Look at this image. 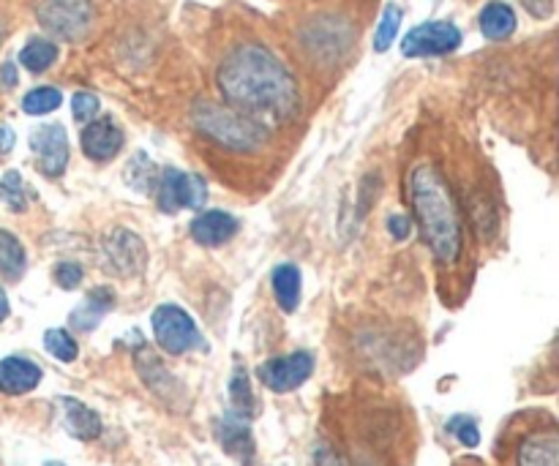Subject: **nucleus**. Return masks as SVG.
<instances>
[{
  "label": "nucleus",
  "mask_w": 559,
  "mask_h": 466,
  "mask_svg": "<svg viewBox=\"0 0 559 466\" xmlns=\"http://www.w3.org/2000/svg\"><path fill=\"white\" fill-rule=\"evenodd\" d=\"M218 91L227 107L260 123H289L300 112L298 82L287 65L260 44H240L222 60Z\"/></svg>",
  "instance_id": "1"
},
{
  "label": "nucleus",
  "mask_w": 559,
  "mask_h": 466,
  "mask_svg": "<svg viewBox=\"0 0 559 466\" xmlns=\"http://www.w3.org/2000/svg\"><path fill=\"white\" fill-rule=\"evenodd\" d=\"M409 202L435 260L445 267L456 265L464 251L462 211L445 175L435 164H418L409 172Z\"/></svg>",
  "instance_id": "2"
},
{
  "label": "nucleus",
  "mask_w": 559,
  "mask_h": 466,
  "mask_svg": "<svg viewBox=\"0 0 559 466\" xmlns=\"http://www.w3.org/2000/svg\"><path fill=\"white\" fill-rule=\"evenodd\" d=\"M191 120L200 134L235 153H257L271 136V129L265 123L227 107V104H197Z\"/></svg>",
  "instance_id": "3"
},
{
  "label": "nucleus",
  "mask_w": 559,
  "mask_h": 466,
  "mask_svg": "<svg viewBox=\"0 0 559 466\" xmlns=\"http://www.w3.org/2000/svg\"><path fill=\"white\" fill-rule=\"evenodd\" d=\"M93 3L91 0H41L36 9L38 22L47 27L52 36L76 41L85 36L93 25Z\"/></svg>",
  "instance_id": "4"
},
{
  "label": "nucleus",
  "mask_w": 559,
  "mask_h": 466,
  "mask_svg": "<svg viewBox=\"0 0 559 466\" xmlns=\"http://www.w3.org/2000/svg\"><path fill=\"white\" fill-rule=\"evenodd\" d=\"M153 336H156V344L167 355H183L189 349L200 347V331H197L194 320L186 314L180 306L164 303L153 311Z\"/></svg>",
  "instance_id": "5"
},
{
  "label": "nucleus",
  "mask_w": 559,
  "mask_h": 466,
  "mask_svg": "<svg viewBox=\"0 0 559 466\" xmlns=\"http://www.w3.org/2000/svg\"><path fill=\"white\" fill-rule=\"evenodd\" d=\"M158 205L167 213L197 211L205 205L207 186L200 175L180 172V169H164L156 180Z\"/></svg>",
  "instance_id": "6"
},
{
  "label": "nucleus",
  "mask_w": 559,
  "mask_h": 466,
  "mask_svg": "<svg viewBox=\"0 0 559 466\" xmlns=\"http://www.w3.org/2000/svg\"><path fill=\"white\" fill-rule=\"evenodd\" d=\"M462 44V31L453 22H424L413 27L404 36L402 52L404 58H435V55H448Z\"/></svg>",
  "instance_id": "7"
},
{
  "label": "nucleus",
  "mask_w": 559,
  "mask_h": 466,
  "mask_svg": "<svg viewBox=\"0 0 559 466\" xmlns=\"http://www.w3.org/2000/svg\"><path fill=\"white\" fill-rule=\"evenodd\" d=\"M314 371V358L309 353H293L287 358H273L260 366L257 377L273 393H289L304 385Z\"/></svg>",
  "instance_id": "8"
},
{
  "label": "nucleus",
  "mask_w": 559,
  "mask_h": 466,
  "mask_svg": "<svg viewBox=\"0 0 559 466\" xmlns=\"http://www.w3.org/2000/svg\"><path fill=\"white\" fill-rule=\"evenodd\" d=\"M31 147L36 153V164L47 178H60L69 167V136L60 123H47L33 131Z\"/></svg>",
  "instance_id": "9"
},
{
  "label": "nucleus",
  "mask_w": 559,
  "mask_h": 466,
  "mask_svg": "<svg viewBox=\"0 0 559 466\" xmlns=\"http://www.w3.org/2000/svg\"><path fill=\"white\" fill-rule=\"evenodd\" d=\"M306 49L314 55L317 60H338L347 52L353 33H349L347 22L336 20V16H322V20L311 22L304 33Z\"/></svg>",
  "instance_id": "10"
},
{
  "label": "nucleus",
  "mask_w": 559,
  "mask_h": 466,
  "mask_svg": "<svg viewBox=\"0 0 559 466\" xmlns=\"http://www.w3.org/2000/svg\"><path fill=\"white\" fill-rule=\"evenodd\" d=\"M104 251H107L109 265H112V271L118 273V276H136V273H142V267H145L147 262L145 243H142L140 235H134L131 229H115V232L109 235Z\"/></svg>",
  "instance_id": "11"
},
{
  "label": "nucleus",
  "mask_w": 559,
  "mask_h": 466,
  "mask_svg": "<svg viewBox=\"0 0 559 466\" xmlns=\"http://www.w3.org/2000/svg\"><path fill=\"white\" fill-rule=\"evenodd\" d=\"M123 147V129L112 118H93L82 131V151L93 162H109Z\"/></svg>",
  "instance_id": "12"
},
{
  "label": "nucleus",
  "mask_w": 559,
  "mask_h": 466,
  "mask_svg": "<svg viewBox=\"0 0 559 466\" xmlns=\"http://www.w3.org/2000/svg\"><path fill=\"white\" fill-rule=\"evenodd\" d=\"M516 462L519 466H559V434L555 426H546V429L524 437Z\"/></svg>",
  "instance_id": "13"
},
{
  "label": "nucleus",
  "mask_w": 559,
  "mask_h": 466,
  "mask_svg": "<svg viewBox=\"0 0 559 466\" xmlns=\"http://www.w3.org/2000/svg\"><path fill=\"white\" fill-rule=\"evenodd\" d=\"M41 382V369L33 360L5 358L0 360V391L5 396H22L31 393Z\"/></svg>",
  "instance_id": "14"
},
{
  "label": "nucleus",
  "mask_w": 559,
  "mask_h": 466,
  "mask_svg": "<svg viewBox=\"0 0 559 466\" xmlns=\"http://www.w3.org/2000/svg\"><path fill=\"white\" fill-rule=\"evenodd\" d=\"M238 232V222L224 211H207L191 222V238L200 246H222Z\"/></svg>",
  "instance_id": "15"
},
{
  "label": "nucleus",
  "mask_w": 559,
  "mask_h": 466,
  "mask_svg": "<svg viewBox=\"0 0 559 466\" xmlns=\"http://www.w3.org/2000/svg\"><path fill=\"white\" fill-rule=\"evenodd\" d=\"M60 407H63V426L71 437L91 442L102 434V418L91 407L76 398H60Z\"/></svg>",
  "instance_id": "16"
},
{
  "label": "nucleus",
  "mask_w": 559,
  "mask_h": 466,
  "mask_svg": "<svg viewBox=\"0 0 559 466\" xmlns=\"http://www.w3.org/2000/svg\"><path fill=\"white\" fill-rule=\"evenodd\" d=\"M218 440H222L224 451L233 453L243 464H249L251 456H254V440H251L249 420L246 418H238V415L224 418L222 426H218Z\"/></svg>",
  "instance_id": "17"
},
{
  "label": "nucleus",
  "mask_w": 559,
  "mask_h": 466,
  "mask_svg": "<svg viewBox=\"0 0 559 466\" xmlns=\"http://www.w3.org/2000/svg\"><path fill=\"white\" fill-rule=\"evenodd\" d=\"M112 306H115V295L109 292V289H104V287L93 289V292L85 298V303L76 306L74 314H71V327H76V331H82V333L93 331V327L102 322V316L107 314Z\"/></svg>",
  "instance_id": "18"
},
{
  "label": "nucleus",
  "mask_w": 559,
  "mask_h": 466,
  "mask_svg": "<svg viewBox=\"0 0 559 466\" xmlns=\"http://www.w3.org/2000/svg\"><path fill=\"white\" fill-rule=\"evenodd\" d=\"M513 31H516V11L508 3L495 0V3H489L480 11V33H484L486 38L502 41V38L511 36Z\"/></svg>",
  "instance_id": "19"
},
{
  "label": "nucleus",
  "mask_w": 559,
  "mask_h": 466,
  "mask_svg": "<svg viewBox=\"0 0 559 466\" xmlns=\"http://www.w3.org/2000/svg\"><path fill=\"white\" fill-rule=\"evenodd\" d=\"M273 295L287 314H293L300 303V271L295 265H282L273 271Z\"/></svg>",
  "instance_id": "20"
},
{
  "label": "nucleus",
  "mask_w": 559,
  "mask_h": 466,
  "mask_svg": "<svg viewBox=\"0 0 559 466\" xmlns=\"http://www.w3.org/2000/svg\"><path fill=\"white\" fill-rule=\"evenodd\" d=\"M25 249L11 232L0 229V273L5 282H20L25 273Z\"/></svg>",
  "instance_id": "21"
},
{
  "label": "nucleus",
  "mask_w": 559,
  "mask_h": 466,
  "mask_svg": "<svg viewBox=\"0 0 559 466\" xmlns=\"http://www.w3.org/2000/svg\"><path fill=\"white\" fill-rule=\"evenodd\" d=\"M55 60H58V44L49 41V38H31L20 52V63L33 74L47 71Z\"/></svg>",
  "instance_id": "22"
},
{
  "label": "nucleus",
  "mask_w": 559,
  "mask_h": 466,
  "mask_svg": "<svg viewBox=\"0 0 559 466\" xmlns=\"http://www.w3.org/2000/svg\"><path fill=\"white\" fill-rule=\"evenodd\" d=\"M229 402H233V415L249 420L254 415V393H251L249 377L243 369H235L233 380H229Z\"/></svg>",
  "instance_id": "23"
},
{
  "label": "nucleus",
  "mask_w": 559,
  "mask_h": 466,
  "mask_svg": "<svg viewBox=\"0 0 559 466\" xmlns=\"http://www.w3.org/2000/svg\"><path fill=\"white\" fill-rule=\"evenodd\" d=\"M399 27H402V9H399L396 3L385 5V11H382L380 16V25H377L374 33L377 52H388V49H391V44L396 41L399 36Z\"/></svg>",
  "instance_id": "24"
},
{
  "label": "nucleus",
  "mask_w": 559,
  "mask_h": 466,
  "mask_svg": "<svg viewBox=\"0 0 559 466\" xmlns=\"http://www.w3.org/2000/svg\"><path fill=\"white\" fill-rule=\"evenodd\" d=\"M63 104V96H60L58 87H33L31 93H25L22 98V109L27 115H49Z\"/></svg>",
  "instance_id": "25"
},
{
  "label": "nucleus",
  "mask_w": 559,
  "mask_h": 466,
  "mask_svg": "<svg viewBox=\"0 0 559 466\" xmlns=\"http://www.w3.org/2000/svg\"><path fill=\"white\" fill-rule=\"evenodd\" d=\"M0 202H3L9 211L22 213L27 207V189L25 180H22L20 172H5L0 178Z\"/></svg>",
  "instance_id": "26"
},
{
  "label": "nucleus",
  "mask_w": 559,
  "mask_h": 466,
  "mask_svg": "<svg viewBox=\"0 0 559 466\" xmlns=\"http://www.w3.org/2000/svg\"><path fill=\"white\" fill-rule=\"evenodd\" d=\"M126 178H129V186L136 191H151L156 189V180H158V169L156 164L151 162L147 156H134V162L129 164L126 169Z\"/></svg>",
  "instance_id": "27"
},
{
  "label": "nucleus",
  "mask_w": 559,
  "mask_h": 466,
  "mask_svg": "<svg viewBox=\"0 0 559 466\" xmlns=\"http://www.w3.org/2000/svg\"><path fill=\"white\" fill-rule=\"evenodd\" d=\"M44 347H47V353L52 358L63 360V363H71L76 358V342L69 333L60 331V327H52V331L44 333Z\"/></svg>",
  "instance_id": "28"
},
{
  "label": "nucleus",
  "mask_w": 559,
  "mask_h": 466,
  "mask_svg": "<svg viewBox=\"0 0 559 466\" xmlns=\"http://www.w3.org/2000/svg\"><path fill=\"white\" fill-rule=\"evenodd\" d=\"M71 109H74L76 123H91L93 118H98L102 101L91 91H76L74 98H71Z\"/></svg>",
  "instance_id": "29"
},
{
  "label": "nucleus",
  "mask_w": 559,
  "mask_h": 466,
  "mask_svg": "<svg viewBox=\"0 0 559 466\" xmlns=\"http://www.w3.org/2000/svg\"><path fill=\"white\" fill-rule=\"evenodd\" d=\"M448 431H451V434H456L459 442H462V445H467V447H475L480 442L478 426L473 423V418H464V415L453 418L451 423H448Z\"/></svg>",
  "instance_id": "30"
},
{
  "label": "nucleus",
  "mask_w": 559,
  "mask_h": 466,
  "mask_svg": "<svg viewBox=\"0 0 559 466\" xmlns=\"http://www.w3.org/2000/svg\"><path fill=\"white\" fill-rule=\"evenodd\" d=\"M55 282L63 289H76L82 282V267L74 265V262H60V265L55 267Z\"/></svg>",
  "instance_id": "31"
},
{
  "label": "nucleus",
  "mask_w": 559,
  "mask_h": 466,
  "mask_svg": "<svg viewBox=\"0 0 559 466\" xmlns=\"http://www.w3.org/2000/svg\"><path fill=\"white\" fill-rule=\"evenodd\" d=\"M311 466H344L342 458L331 451L328 445L314 447V456H311Z\"/></svg>",
  "instance_id": "32"
},
{
  "label": "nucleus",
  "mask_w": 559,
  "mask_h": 466,
  "mask_svg": "<svg viewBox=\"0 0 559 466\" xmlns=\"http://www.w3.org/2000/svg\"><path fill=\"white\" fill-rule=\"evenodd\" d=\"M522 5L533 16H540V20H546V16L555 14V0H522Z\"/></svg>",
  "instance_id": "33"
},
{
  "label": "nucleus",
  "mask_w": 559,
  "mask_h": 466,
  "mask_svg": "<svg viewBox=\"0 0 559 466\" xmlns=\"http://www.w3.org/2000/svg\"><path fill=\"white\" fill-rule=\"evenodd\" d=\"M391 235L396 240H407L409 232H413V222L407 216H391V224H388Z\"/></svg>",
  "instance_id": "34"
},
{
  "label": "nucleus",
  "mask_w": 559,
  "mask_h": 466,
  "mask_svg": "<svg viewBox=\"0 0 559 466\" xmlns=\"http://www.w3.org/2000/svg\"><path fill=\"white\" fill-rule=\"evenodd\" d=\"M16 80H20V76H16V65L11 63H3L0 65V85L5 87V91H11V87H16Z\"/></svg>",
  "instance_id": "35"
},
{
  "label": "nucleus",
  "mask_w": 559,
  "mask_h": 466,
  "mask_svg": "<svg viewBox=\"0 0 559 466\" xmlns=\"http://www.w3.org/2000/svg\"><path fill=\"white\" fill-rule=\"evenodd\" d=\"M14 142H16V136H14V131L11 129H0V156H5V153L11 151V147H14Z\"/></svg>",
  "instance_id": "36"
},
{
  "label": "nucleus",
  "mask_w": 559,
  "mask_h": 466,
  "mask_svg": "<svg viewBox=\"0 0 559 466\" xmlns=\"http://www.w3.org/2000/svg\"><path fill=\"white\" fill-rule=\"evenodd\" d=\"M5 316H9V298H5L3 287H0V322H3Z\"/></svg>",
  "instance_id": "37"
},
{
  "label": "nucleus",
  "mask_w": 559,
  "mask_h": 466,
  "mask_svg": "<svg viewBox=\"0 0 559 466\" xmlns=\"http://www.w3.org/2000/svg\"><path fill=\"white\" fill-rule=\"evenodd\" d=\"M44 466H66V464H60V462H47Z\"/></svg>",
  "instance_id": "38"
}]
</instances>
